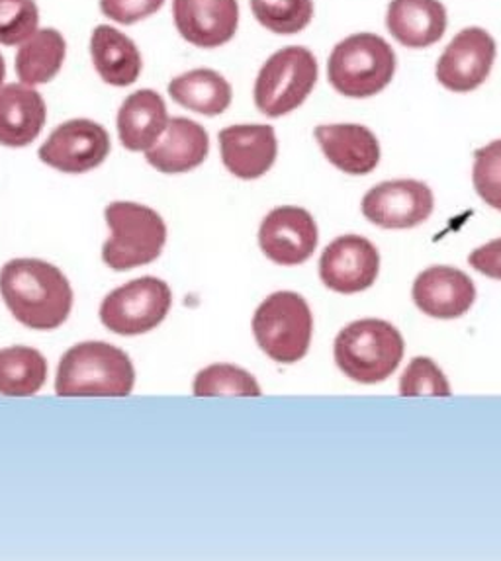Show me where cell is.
I'll return each instance as SVG.
<instances>
[{
  "label": "cell",
  "instance_id": "1",
  "mask_svg": "<svg viewBox=\"0 0 501 561\" xmlns=\"http://www.w3.org/2000/svg\"><path fill=\"white\" fill-rule=\"evenodd\" d=\"M0 296L14 319L34 331L59 329L73 309V290L64 272L39 259H14L4 264Z\"/></svg>",
  "mask_w": 501,
  "mask_h": 561
},
{
  "label": "cell",
  "instance_id": "2",
  "mask_svg": "<svg viewBox=\"0 0 501 561\" xmlns=\"http://www.w3.org/2000/svg\"><path fill=\"white\" fill-rule=\"evenodd\" d=\"M134 383L136 370L128 354L102 341H87L64 354L55 391L61 398H126Z\"/></svg>",
  "mask_w": 501,
  "mask_h": 561
},
{
  "label": "cell",
  "instance_id": "3",
  "mask_svg": "<svg viewBox=\"0 0 501 561\" xmlns=\"http://www.w3.org/2000/svg\"><path fill=\"white\" fill-rule=\"evenodd\" d=\"M335 363L358 383L388 380L398 370L406 344L400 331L383 319H361L341 329L335 339Z\"/></svg>",
  "mask_w": 501,
  "mask_h": 561
},
{
  "label": "cell",
  "instance_id": "4",
  "mask_svg": "<svg viewBox=\"0 0 501 561\" xmlns=\"http://www.w3.org/2000/svg\"><path fill=\"white\" fill-rule=\"evenodd\" d=\"M392 46L373 32H356L341 39L329 55L331 87L351 99H366L384 91L396 73Z\"/></svg>",
  "mask_w": 501,
  "mask_h": 561
},
{
  "label": "cell",
  "instance_id": "5",
  "mask_svg": "<svg viewBox=\"0 0 501 561\" xmlns=\"http://www.w3.org/2000/svg\"><path fill=\"white\" fill-rule=\"evenodd\" d=\"M110 239L102 261L114 271H132L159 259L167 243V226L156 209L137 202H112L104 209Z\"/></svg>",
  "mask_w": 501,
  "mask_h": 561
},
{
  "label": "cell",
  "instance_id": "6",
  "mask_svg": "<svg viewBox=\"0 0 501 561\" xmlns=\"http://www.w3.org/2000/svg\"><path fill=\"white\" fill-rule=\"evenodd\" d=\"M314 318L308 301L296 291H276L253 316V335L274 363L294 364L310 351Z\"/></svg>",
  "mask_w": 501,
  "mask_h": 561
},
{
  "label": "cell",
  "instance_id": "7",
  "mask_svg": "<svg viewBox=\"0 0 501 561\" xmlns=\"http://www.w3.org/2000/svg\"><path fill=\"white\" fill-rule=\"evenodd\" d=\"M319 65L311 49L286 46L274 51L257 75L253 99L269 118L300 108L318 81Z\"/></svg>",
  "mask_w": 501,
  "mask_h": 561
},
{
  "label": "cell",
  "instance_id": "8",
  "mask_svg": "<svg viewBox=\"0 0 501 561\" xmlns=\"http://www.w3.org/2000/svg\"><path fill=\"white\" fill-rule=\"evenodd\" d=\"M173 306L169 284L144 276L110 291L101 306V321L122 336L144 335L163 323Z\"/></svg>",
  "mask_w": 501,
  "mask_h": 561
},
{
  "label": "cell",
  "instance_id": "9",
  "mask_svg": "<svg viewBox=\"0 0 501 561\" xmlns=\"http://www.w3.org/2000/svg\"><path fill=\"white\" fill-rule=\"evenodd\" d=\"M112 144L106 127L99 122L75 118L55 127L37 157L42 163L67 174H82L101 167Z\"/></svg>",
  "mask_w": 501,
  "mask_h": 561
},
{
  "label": "cell",
  "instance_id": "10",
  "mask_svg": "<svg viewBox=\"0 0 501 561\" xmlns=\"http://www.w3.org/2000/svg\"><path fill=\"white\" fill-rule=\"evenodd\" d=\"M363 214L384 229H411L428 221L435 208L433 191L413 179L380 182L366 192Z\"/></svg>",
  "mask_w": 501,
  "mask_h": 561
},
{
  "label": "cell",
  "instance_id": "11",
  "mask_svg": "<svg viewBox=\"0 0 501 561\" xmlns=\"http://www.w3.org/2000/svg\"><path fill=\"white\" fill-rule=\"evenodd\" d=\"M496 54V39L488 30L465 27L451 39V44L439 57L435 75L448 91H475L492 71Z\"/></svg>",
  "mask_w": 501,
  "mask_h": 561
},
{
  "label": "cell",
  "instance_id": "12",
  "mask_svg": "<svg viewBox=\"0 0 501 561\" xmlns=\"http://www.w3.org/2000/svg\"><path fill=\"white\" fill-rule=\"evenodd\" d=\"M318 224L308 209L281 206L266 214L259 229V247L278 266H298L318 247Z\"/></svg>",
  "mask_w": 501,
  "mask_h": 561
},
{
  "label": "cell",
  "instance_id": "13",
  "mask_svg": "<svg viewBox=\"0 0 501 561\" xmlns=\"http://www.w3.org/2000/svg\"><path fill=\"white\" fill-rule=\"evenodd\" d=\"M380 272V254L368 239L341 236L326 247L319 261V276L329 290L358 294L373 286Z\"/></svg>",
  "mask_w": 501,
  "mask_h": 561
},
{
  "label": "cell",
  "instance_id": "14",
  "mask_svg": "<svg viewBox=\"0 0 501 561\" xmlns=\"http://www.w3.org/2000/svg\"><path fill=\"white\" fill-rule=\"evenodd\" d=\"M221 161L234 176L243 181H255L271 171L278 141L273 126L266 124H238L219 131Z\"/></svg>",
  "mask_w": 501,
  "mask_h": 561
},
{
  "label": "cell",
  "instance_id": "15",
  "mask_svg": "<svg viewBox=\"0 0 501 561\" xmlns=\"http://www.w3.org/2000/svg\"><path fill=\"white\" fill-rule=\"evenodd\" d=\"M173 20L179 34L196 47H219L236 36L238 0H173Z\"/></svg>",
  "mask_w": 501,
  "mask_h": 561
},
{
  "label": "cell",
  "instance_id": "16",
  "mask_svg": "<svg viewBox=\"0 0 501 561\" xmlns=\"http://www.w3.org/2000/svg\"><path fill=\"white\" fill-rule=\"evenodd\" d=\"M411 296L429 318L456 319L475 306L476 286L466 272L453 266H431L415 278Z\"/></svg>",
  "mask_w": 501,
  "mask_h": 561
},
{
  "label": "cell",
  "instance_id": "17",
  "mask_svg": "<svg viewBox=\"0 0 501 561\" xmlns=\"http://www.w3.org/2000/svg\"><path fill=\"white\" fill-rule=\"evenodd\" d=\"M210 153V137L202 124L171 118L163 136L146 151L147 163L164 174H183L201 167Z\"/></svg>",
  "mask_w": 501,
  "mask_h": 561
},
{
  "label": "cell",
  "instance_id": "18",
  "mask_svg": "<svg viewBox=\"0 0 501 561\" xmlns=\"http://www.w3.org/2000/svg\"><path fill=\"white\" fill-rule=\"evenodd\" d=\"M319 147L331 164L346 174L363 176L380 163V144L373 131L361 124H329L314 129Z\"/></svg>",
  "mask_w": 501,
  "mask_h": 561
},
{
  "label": "cell",
  "instance_id": "19",
  "mask_svg": "<svg viewBox=\"0 0 501 561\" xmlns=\"http://www.w3.org/2000/svg\"><path fill=\"white\" fill-rule=\"evenodd\" d=\"M46 122V100L36 87L19 81L0 89V146H30Z\"/></svg>",
  "mask_w": 501,
  "mask_h": 561
},
{
  "label": "cell",
  "instance_id": "20",
  "mask_svg": "<svg viewBox=\"0 0 501 561\" xmlns=\"http://www.w3.org/2000/svg\"><path fill=\"white\" fill-rule=\"evenodd\" d=\"M169 119L167 104L159 92L151 89L132 92L118 110L119 141L134 153L149 151L163 136Z\"/></svg>",
  "mask_w": 501,
  "mask_h": 561
},
{
  "label": "cell",
  "instance_id": "21",
  "mask_svg": "<svg viewBox=\"0 0 501 561\" xmlns=\"http://www.w3.org/2000/svg\"><path fill=\"white\" fill-rule=\"evenodd\" d=\"M447 9L441 0H390L386 26L401 46L428 47L447 32Z\"/></svg>",
  "mask_w": 501,
  "mask_h": 561
},
{
  "label": "cell",
  "instance_id": "22",
  "mask_svg": "<svg viewBox=\"0 0 501 561\" xmlns=\"http://www.w3.org/2000/svg\"><path fill=\"white\" fill-rule=\"evenodd\" d=\"M91 59L102 81L129 87L139 79L144 57L136 42L110 24H99L91 34Z\"/></svg>",
  "mask_w": 501,
  "mask_h": 561
},
{
  "label": "cell",
  "instance_id": "23",
  "mask_svg": "<svg viewBox=\"0 0 501 561\" xmlns=\"http://www.w3.org/2000/svg\"><path fill=\"white\" fill-rule=\"evenodd\" d=\"M67 55L64 34L55 27H37L26 42H22L14 59L20 82L39 87L54 81L61 71Z\"/></svg>",
  "mask_w": 501,
  "mask_h": 561
},
{
  "label": "cell",
  "instance_id": "24",
  "mask_svg": "<svg viewBox=\"0 0 501 561\" xmlns=\"http://www.w3.org/2000/svg\"><path fill=\"white\" fill-rule=\"evenodd\" d=\"M171 99L184 108L204 116H219L229 108L234 100V89L224 75L198 67L174 77L169 82Z\"/></svg>",
  "mask_w": 501,
  "mask_h": 561
},
{
  "label": "cell",
  "instance_id": "25",
  "mask_svg": "<svg viewBox=\"0 0 501 561\" xmlns=\"http://www.w3.org/2000/svg\"><path fill=\"white\" fill-rule=\"evenodd\" d=\"M46 380L47 360L36 348L16 344L0 351V396H36Z\"/></svg>",
  "mask_w": 501,
  "mask_h": 561
},
{
  "label": "cell",
  "instance_id": "26",
  "mask_svg": "<svg viewBox=\"0 0 501 561\" xmlns=\"http://www.w3.org/2000/svg\"><path fill=\"white\" fill-rule=\"evenodd\" d=\"M192 391L196 398H259L263 391L249 371L234 364H212L198 371Z\"/></svg>",
  "mask_w": 501,
  "mask_h": 561
},
{
  "label": "cell",
  "instance_id": "27",
  "mask_svg": "<svg viewBox=\"0 0 501 561\" xmlns=\"http://www.w3.org/2000/svg\"><path fill=\"white\" fill-rule=\"evenodd\" d=\"M259 24L274 34H298L310 24L314 0H251Z\"/></svg>",
  "mask_w": 501,
  "mask_h": 561
},
{
  "label": "cell",
  "instance_id": "28",
  "mask_svg": "<svg viewBox=\"0 0 501 561\" xmlns=\"http://www.w3.org/2000/svg\"><path fill=\"white\" fill-rule=\"evenodd\" d=\"M39 27L36 0H0V44L20 46Z\"/></svg>",
  "mask_w": 501,
  "mask_h": 561
},
{
  "label": "cell",
  "instance_id": "29",
  "mask_svg": "<svg viewBox=\"0 0 501 561\" xmlns=\"http://www.w3.org/2000/svg\"><path fill=\"white\" fill-rule=\"evenodd\" d=\"M451 386L443 370L428 356H418L411 360L403 371L400 380V396L415 398V396H451Z\"/></svg>",
  "mask_w": 501,
  "mask_h": 561
},
{
  "label": "cell",
  "instance_id": "30",
  "mask_svg": "<svg viewBox=\"0 0 501 561\" xmlns=\"http://www.w3.org/2000/svg\"><path fill=\"white\" fill-rule=\"evenodd\" d=\"M472 181L478 196L501 211V139L476 151Z\"/></svg>",
  "mask_w": 501,
  "mask_h": 561
},
{
  "label": "cell",
  "instance_id": "31",
  "mask_svg": "<svg viewBox=\"0 0 501 561\" xmlns=\"http://www.w3.org/2000/svg\"><path fill=\"white\" fill-rule=\"evenodd\" d=\"M101 12L110 20L129 26L139 20L153 16L157 10H161L164 0H101Z\"/></svg>",
  "mask_w": 501,
  "mask_h": 561
},
{
  "label": "cell",
  "instance_id": "32",
  "mask_svg": "<svg viewBox=\"0 0 501 561\" xmlns=\"http://www.w3.org/2000/svg\"><path fill=\"white\" fill-rule=\"evenodd\" d=\"M468 263L483 276L501 280V237L475 249L468 256Z\"/></svg>",
  "mask_w": 501,
  "mask_h": 561
},
{
  "label": "cell",
  "instance_id": "33",
  "mask_svg": "<svg viewBox=\"0 0 501 561\" xmlns=\"http://www.w3.org/2000/svg\"><path fill=\"white\" fill-rule=\"evenodd\" d=\"M4 79H7V64H4V57L0 54V89L4 87Z\"/></svg>",
  "mask_w": 501,
  "mask_h": 561
}]
</instances>
